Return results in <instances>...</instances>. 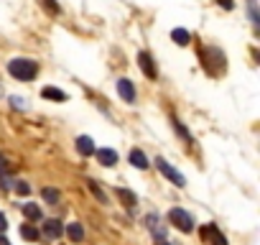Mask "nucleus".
<instances>
[{"label":"nucleus","instance_id":"f257e3e1","mask_svg":"<svg viewBox=\"0 0 260 245\" xmlns=\"http://www.w3.org/2000/svg\"><path fill=\"white\" fill-rule=\"evenodd\" d=\"M8 74H13L21 82H31L39 74V64L31 59H11L8 62Z\"/></svg>","mask_w":260,"mask_h":245},{"label":"nucleus","instance_id":"f03ea898","mask_svg":"<svg viewBox=\"0 0 260 245\" xmlns=\"http://www.w3.org/2000/svg\"><path fill=\"white\" fill-rule=\"evenodd\" d=\"M169 220H171L181 232H191V230H194V220H191V215H189L186 209H181V207H174V209L169 212Z\"/></svg>","mask_w":260,"mask_h":245},{"label":"nucleus","instance_id":"7ed1b4c3","mask_svg":"<svg viewBox=\"0 0 260 245\" xmlns=\"http://www.w3.org/2000/svg\"><path fill=\"white\" fill-rule=\"evenodd\" d=\"M199 235H202V240H204L207 245H227V237L219 232L217 225H204V227L199 230Z\"/></svg>","mask_w":260,"mask_h":245},{"label":"nucleus","instance_id":"20e7f679","mask_svg":"<svg viewBox=\"0 0 260 245\" xmlns=\"http://www.w3.org/2000/svg\"><path fill=\"white\" fill-rule=\"evenodd\" d=\"M156 166H158V171H161L166 179H171L176 187H186V179H184V176H181V174H179V171H176V169L169 164V161H164V159H156Z\"/></svg>","mask_w":260,"mask_h":245},{"label":"nucleus","instance_id":"39448f33","mask_svg":"<svg viewBox=\"0 0 260 245\" xmlns=\"http://www.w3.org/2000/svg\"><path fill=\"white\" fill-rule=\"evenodd\" d=\"M115 87H117V95L125 100V102H136V87H133V82H130V79H117L115 82Z\"/></svg>","mask_w":260,"mask_h":245},{"label":"nucleus","instance_id":"423d86ee","mask_svg":"<svg viewBox=\"0 0 260 245\" xmlns=\"http://www.w3.org/2000/svg\"><path fill=\"white\" fill-rule=\"evenodd\" d=\"M138 64H141V69H143V74L148 77V79H156V67H153V56L148 54V51H141L138 54Z\"/></svg>","mask_w":260,"mask_h":245},{"label":"nucleus","instance_id":"0eeeda50","mask_svg":"<svg viewBox=\"0 0 260 245\" xmlns=\"http://www.w3.org/2000/svg\"><path fill=\"white\" fill-rule=\"evenodd\" d=\"M94 156L102 166H115L117 164V151H112V148H94Z\"/></svg>","mask_w":260,"mask_h":245},{"label":"nucleus","instance_id":"6e6552de","mask_svg":"<svg viewBox=\"0 0 260 245\" xmlns=\"http://www.w3.org/2000/svg\"><path fill=\"white\" fill-rule=\"evenodd\" d=\"M44 235L51 237V240H56V237L64 235V225H61L59 220H46V222H44Z\"/></svg>","mask_w":260,"mask_h":245},{"label":"nucleus","instance_id":"1a4fd4ad","mask_svg":"<svg viewBox=\"0 0 260 245\" xmlns=\"http://www.w3.org/2000/svg\"><path fill=\"white\" fill-rule=\"evenodd\" d=\"M64 232H67V237H69L72 242L84 240V227H82V222H69V225L64 227Z\"/></svg>","mask_w":260,"mask_h":245},{"label":"nucleus","instance_id":"9d476101","mask_svg":"<svg viewBox=\"0 0 260 245\" xmlns=\"http://www.w3.org/2000/svg\"><path fill=\"white\" fill-rule=\"evenodd\" d=\"M77 151H79L82 156H94V141H92L89 136H79V138H77Z\"/></svg>","mask_w":260,"mask_h":245},{"label":"nucleus","instance_id":"9b49d317","mask_svg":"<svg viewBox=\"0 0 260 245\" xmlns=\"http://www.w3.org/2000/svg\"><path fill=\"white\" fill-rule=\"evenodd\" d=\"M117 197H120V202L127 207V209H133L136 204H138V197L130 192V189H122V187H117Z\"/></svg>","mask_w":260,"mask_h":245},{"label":"nucleus","instance_id":"f8f14e48","mask_svg":"<svg viewBox=\"0 0 260 245\" xmlns=\"http://www.w3.org/2000/svg\"><path fill=\"white\" fill-rule=\"evenodd\" d=\"M130 164H133L136 169H148V159H146V154L141 151V148H133V151H130Z\"/></svg>","mask_w":260,"mask_h":245},{"label":"nucleus","instance_id":"ddd939ff","mask_svg":"<svg viewBox=\"0 0 260 245\" xmlns=\"http://www.w3.org/2000/svg\"><path fill=\"white\" fill-rule=\"evenodd\" d=\"M23 215H26V220H31V222H39L44 215H41V207L39 204H34V202H26L23 204Z\"/></svg>","mask_w":260,"mask_h":245},{"label":"nucleus","instance_id":"4468645a","mask_svg":"<svg viewBox=\"0 0 260 245\" xmlns=\"http://www.w3.org/2000/svg\"><path fill=\"white\" fill-rule=\"evenodd\" d=\"M171 39H174V44H179V46H186V44L191 41V36H189L186 28H174V31H171Z\"/></svg>","mask_w":260,"mask_h":245},{"label":"nucleus","instance_id":"2eb2a0df","mask_svg":"<svg viewBox=\"0 0 260 245\" xmlns=\"http://www.w3.org/2000/svg\"><path fill=\"white\" fill-rule=\"evenodd\" d=\"M41 97H46V100H59V102H64V100H67V92H61V89H56V87H44V89H41Z\"/></svg>","mask_w":260,"mask_h":245},{"label":"nucleus","instance_id":"dca6fc26","mask_svg":"<svg viewBox=\"0 0 260 245\" xmlns=\"http://www.w3.org/2000/svg\"><path fill=\"white\" fill-rule=\"evenodd\" d=\"M0 184H3L6 189H11V187H13V181L8 179V161H6L3 156H0Z\"/></svg>","mask_w":260,"mask_h":245},{"label":"nucleus","instance_id":"f3484780","mask_svg":"<svg viewBox=\"0 0 260 245\" xmlns=\"http://www.w3.org/2000/svg\"><path fill=\"white\" fill-rule=\"evenodd\" d=\"M21 237H23V240L36 242V240H39V230H36L34 225H23V227H21Z\"/></svg>","mask_w":260,"mask_h":245},{"label":"nucleus","instance_id":"a211bd4d","mask_svg":"<svg viewBox=\"0 0 260 245\" xmlns=\"http://www.w3.org/2000/svg\"><path fill=\"white\" fill-rule=\"evenodd\" d=\"M41 197H44V202H49V204H56V202H59V192L51 189V187H46V189L41 192Z\"/></svg>","mask_w":260,"mask_h":245},{"label":"nucleus","instance_id":"6ab92c4d","mask_svg":"<svg viewBox=\"0 0 260 245\" xmlns=\"http://www.w3.org/2000/svg\"><path fill=\"white\" fill-rule=\"evenodd\" d=\"M174 131H176V133H181V136H184V141H189V143H191V133L184 128V122H181L179 117H174Z\"/></svg>","mask_w":260,"mask_h":245},{"label":"nucleus","instance_id":"aec40b11","mask_svg":"<svg viewBox=\"0 0 260 245\" xmlns=\"http://www.w3.org/2000/svg\"><path fill=\"white\" fill-rule=\"evenodd\" d=\"M89 189H92V194H94V197H97L100 202H107V197H105V192H102V189L97 187V181H89Z\"/></svg>","mask_w":260,"mask_h":245},{"label":"nucleus","instance_id":"412c9836","mask_svg":"<svg viewBox=\"0 0 260 245\" xmlns=\"http://www.w3.org/2000/svg\"><path fill=\"white\" fill-rule=\"evenodd\" d=\"M13 187H16V192H18V194H31V187H28L26 181H16Z\"/></svg>","mask_w":260,"mask_h":245},{"label":"nucleus","instance_id":"4be33fe9","mask_svg":"<svg viewBox=\"0 0 260 245\" xmlns=\"http://www.w3.org/2000/svg\"><path fill=\"white\" fill-rule=\"evenodd\" d=\"M44 6L49 8V13H59V6L54 3V0H44Z\"/></svg>","mask_w":260,"mask_h":245},{"label":"nucleus","instance_id":"5701e85b","mask_svg":"<svg viewBox=\"0 0 260 245\" xmlns=\"http://www.w3.org/2000/svg\"><path fill=\"white\" fill-rule=\"evenodd\" d=\"M217 3H219L224 11H232V8H235V3H232V0H217Z\"/></svg>","mask_w":260,"mask_h":245},{"label":"nucleus","instance_id":"b1692460","mask_svg":"<svg viewBox=\"0 0 260 245\" xmlns=\"http://www.w3.org/2000/svg\"><path fill=\"white\" fill-rule=\"evenodd\" d=\"M8 230V220H6V215L0 212V232H6Z\"/></svg>","mask_w":260,"mask_h":245},{"label":"nucleus","instance_id":"393cba45","mask_svg":"<svg viewBox=\"0 0 260 245\" xmlns=\"http://www.w3.org/2000/svg\"><path fill=\"white\" fill-rule=\"evenodd\" d=\"M250 18H252V23L257 26L260 21H257V11H255V6H250Z\"/></svg>","mask_w":260,"mask_h":245},{"label":"nucleus","instance_id":"a878e982","mask_svg":"<svg viewBox=\"0 0 260 245\" xmlns=\"http://www.w3.org/2000/svg\"><path fill=\"white\" fill-rule=\"evenodd\" d=\"M11 102H13V107H23V100L21 97H11Z\"/></svg>","mask_w":260,"mask_h":245},{"label":"nucleus","instance_id":"bb28decb","mask_svg":"<svg viewBox=\"0 0 260 245\" xmlns=\"http://www.w3.org/2000/svg\"><path fill=\"white\" fill-rule=\"evenodd\" d=\"M0 95H3V89H0Z\"/></svg>","mask_w":260,"mask_h":245},{"label":"nucleus","instance_id":"cd10ccee","mask_svg":"<svg viewBox=\"0 0 260 245\" xmlns=\"http://www.w3.org/2000/svg\"><path fill=\"white\" fill-rule=\"evenodd\" d=\"M164 245H169V242H164Z\"/></svg>","mask_w":260,"mask_h":245}]
</instances>
